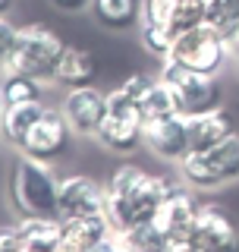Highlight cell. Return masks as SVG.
<instances>
[{
  "mask_svg": "<svg viewBox=\"0 0 239 252\" xmlns=\"http://www.w3.org/2000/svg\"><path fill=\"white\" fill-rule=\"evenodd\" d=\"M173 183L177 180L151 173L139 164H120L104 183V215L114 230L123 233L129 227L154 220Z\"/></svg>",
  "mask_w": 239,
  "mask_h": 252,
  "instance_id": "obj_1",
  "label": "cell"
},
{
  "mask_svg": "<svg viewBox=\"0 0 239 252\" xmlns=\"http://www.w3.org/2000/svg\"><path fill=\"white\" fill-rule=\"evenodd\" d=\"M6 189L16 218H60V177L54 173V164L35 161L19 152L10 164Z\"/></svg>",
  "mask_w": 239,
  "mask_h": 252,
  "instance_id": "obj_2",
  "label": "cell"
},
{
  "mask_svg": "<svg viewBox=\"0 0 239 252\" xmlns=\"http://www.w3.org/2000/svg\"><path fill=\"white\" fill-rule=\"evenodd\" d=\"M63 51H66V41L47 26H38V22L19 26L13 51H10V57H6L3 69L6 73L35 76V79H41V82H54L57 66L63 60ZM3 69H0V73H3Z\"/></svg>",
  "mask_w": 239,
  "mask_h": 252,
  "instance_id": "obj_3",
  "label": "cell"
},
{
  "mask_svg": "<svg viewBox=\"0 0 239 252\" xmlns=\"http://www.w3.org/2000/svg\"><path fill=\"white\" fill-rule=\"evenodd\" d=\"M98 145L114 155H132L145 145V117L132 94L123 92V85L107 92V117L98 129Z\"/></svg>",
  "mask_w": 239,
  "mask_h": 252,
  "instance_id": "obj_4",
  "label": "cell"
},
{
  "mask_svg": "<svg viewBox=\"0 0 239 252\" xmlns=\"http://www.w3.org/2000/svg\"><path fill=\"white\" fill-rule=\"evenodd\" d=\"M179 177L192 189H220L239 180V132L227 142L208 148V152H192L179 161Z\"/></svg>",
  "mask_w": 239,
  "mask_h": 252,
  "instance_id": "obj_5",
  "label": "cell"
},
{
  "mask_svg": "<svg viewBox=\"0 0 239 252\" xmlns=\"http://www.w3.org/2000/svg\"><path fill=\"white\" fill-rule=\"evenodd\" d=\"M230 57H233V44L227 38H220L211 26H195V29L177 35L167 60L179 63L186 69H195V73L220 76L227 69Z\"/></svg>",
  "mask_w": 239,
  "mask_h": 252,
  "instance_id": "obj_6",
  "label": "cell"
},
{
  "mask_svg": "<svg viewBox=\"0 0 239 252\" xmlns=\"http://www.w3.org/2000/svg\"><path fill=\"white\" fill-rule=\"evenodd\" d=\"M161 79L173 89V94H177V107H179L182 117H198V114H208L214 107H224V85H220V76L195 73V69H186L173 60H164Z\"/></svg>",
  "mask_w": 239,
  "mask_h": 252,
  "instance_id": "obj_7",
  "label": "cell"
},
{
  "mask_svg": "<svg viewBox=\"0 0 239 252\" xmlns=\"http://www.w3.org/2000/svg\"><path fill=\"white\" fill-rule=\"evenodd\" d=\"M73 136H76V132H73V126H69V120L63 117V110L47 104V110L41 114V120L31 126V132L26 136V142H22L19 152L29 155V158H35V161L54 164L57 158H63L69 152Z\"/></svg>",
  "mask_w": 239,
  "mask_h": 252,
  "instance_id": "obj_8",
  "label": "cell"
},
{
  "mask_svg": "<svg viewBox=\"0 0 239 252\" xmlns=\"http://www.w3.org/2000/svg\"><path fill=\"white\" fill-rule=\"evenodd\" d=\"M198 211H202V202L195 199L192 186L173 183L170 192H167V199L161 202V211H157L154 220L161 224V230L170 236L177 246H182V243H192Z\"/></svg>",
  "mask_w": 239,
  "mask_h": 252,
  "instance_id": "obj_9",
  "label": "cell"
},
{
  "mask_svg": "<svg viewBox=\"0 0 239 252\" xmlns=\"http://www.w3.org/2000/svg\"><path fill=\"white\" fill-rule=\"evenodd\" d=\"M63 117L69 120L76 136L94 139L107 117V92L94 89V85H82V89H69L63 94Z\"/></svg>",
  "mask_w": 239,
  "mask_h": 252,
  "instance_id": "obj_10",
  "label": "cell"
},
{
  "mask_svg": "<svg viewBox=\"0 0 239 252\" xmlns=\"http://www.w3.org/2000/svg\"><path fill=\"white\" fill-rule=\"evenodd\" d=\"M145 148L161 161L179 164L186 155H192L189 145V117L170 114L161 120H148L145 123Z\"/></svg>",
  "mask_w": 239,
  "mask_h": 252,
  "instance_id": "obj_11",
  "label": "cell"
},
{
  "mask_svg": "<svg viewBox=\"0 0 239 252\" xmlns=\"http://www.w3.org/2000/svg\"><path fill=\"white\" fill-rule=\"evenodd\" d=\"M57 205H60V220L104 215V183H98L89 173H66V177H60Z\"/></svg>",
  "mask_w": 239,
  "mask_h": 252,
  "instance_id": "obj_12",
  "label": "cell"
},
{
  "mask_svg": "<svg viewBox=\"0 0 239 252\" xmlns=\"http://www.w3.org/2000/svg\"><path fill=\"white\" fill-rule=\"evenodd\" d=\"M192 246L198 252H239V224L220 205H202Z\"/></svg>",
  "mask_w": 239,
  "mask_h": 252,
  "instance_id": "obj_13",
  "label": "cell"
},
{
  "mask_svg": "<svg viewBox=\"0 0 239 252\" xmlns=\"http://www.w3.org/2000/svg\"><path fill=\"white\" fill-rule=\"evenodd\" d=\"M230 136H236V120L227 107H214L208 114L189 117V145H192V152H208V148L227 142Z\"/></svg>",
  "mask_w": 239,
  "mask_h": 252,
  "instance_id": "obj_14",
  "label": "cell"
},
{
  "mask_svg": "<svg viewBox=\"0 0 239 252\" xmlns=\"http://www.w3.org/2000/svg\"><path fill=\"white\" fill-rule=\"evenodd\" d=\"M114 230V224L107 215H85V218H66L63 220V246L60 252H89L101 240H107Z\"/></svg>",
  "mask_w": 239,
  "mask_h": 252,
  "instance_id": "obj_15",
  "label": "cell"
},
{
  "mask_svg": "<svg viewBox=\"0 0 239 252\" xmlns=\"http://www.w3.org/2000/svg\"><path fill=\"white\" fill-rule=\"evenodd\" d=\"M94 76H98V60H94V54L85 51V47L66 44L54 82L69 92V89H82V85H94Z\"/></svg>",
  "mask_w": 239,
  "mask_h": 252,
  "instance_id": "obj_16",
  "label": "cell"
},
{
  "mask_svg": "<svg viewBox=\"0 0 239 252\" xmlns=\"http://www.w3.org/2000/svg\"><path fill=\"white\" fill-rule=\"evenodd\" d=\"M47 110L44 101H31V104H10L3 107V123H0V142H6L10 148L19 152L26 136L31 132V126L41 120V114Z\"/></svg>",
  "mask_w": 239,
  "mask_h": 252,
  "instance_id": "obj_17",
  "label": "cell"
},
{
  "mask_svg": "<svg viewBox=\"0 0 239 252\" xmlns=\"http://www.w3.org/2000/svg\"><path fill=\"white\" fill-rule=\"evenodd\" d=\"M19 236L26 252H60L63 246V220L60 218H19Z\"/></svg>",
  "mask_w": 239,
  "mask_h": 252,
  "instance_id": "obj_18",
  "label": "cell"
},
{
  "mask_svg": "<svg viewBox=\"0 0 239 252\" xmlns=\"http://www.w3.org/2000/svg\"><path fill=\"white\" fill-rule=\"evenodd\" d=\"M91 16L107 32H129L139 29L142 19V0H91Z\"/></svg>",
  "mask_w": 239,
  "mask_h": 252,
  "instance_id": "obj_19",
  "label": "cell"
},
{
  "mask_svg": "<svg viewBox=\"0 0 239 252\" xmlns=\"http://www.w3.org/2000/svg\"><path fill=\"white\" fill-rule=\"evenodd\" d=\"M44 85L41 79L26 76V73H0V104H31V101H44Z\"/></svg>",
  "mask_w": 239,
  "mask_h": 252,
  "instance_id": "obj_20",
  "label": "cell"
},
{
  "mask_svg": "<svg viewBox=\"0 0 239 252\" xmlns=\"http://www.w3.org/2000/svg\"><path fill=\"white\" fill-rule=\"evenodd\" d=\"M139 107H142V117L148 120H161V117H170V114H179L177 107V94H173V89L164 82L161 76H151L148 85L142 89L139 94Z\"/></svg>",
  "mask_w": 239,
  "mask_h": 252,
  "instance_id": "obj_21",
  "label": "cell"
},
{
  "mask_svg": "<svg viewBox=\"0 0 239 252\" xmlns=\"http://www.w3.org/2000/svg\"><path fill=\"white\" fill-rule=\"evenodd\" d=\"M126 252H173L177 243L170 240L157 220H148V224H139V227H129V230L120 233Z\"/></svg>",
  "mask_w": 239,
  "mask_h": 252,
  "instance_id": "obj_22",
  "label": "cell"
},
{
  "mask_svg": "<svg viewBox=\"0 0 239 252\" xmlns=\"http://www.w3.org/2000/svg\"><path fill=\"white\" fill-rule=\"evenodd\" d=\"M205 26H211L220 38L233 44L239 35V0H208Z\"/></svg>",
  "mask_w": 239,
  "mask_h": 252,
  "instance_id": "obj_23",
  "label": "cell"
},
{
  "mask_svg": "<svg viewBox=\"0 0 239 252\" xmlns=\"http://www.w3.org/2000/svg\"><path fill=\"white\" fill-rule=\"evenodd\" d=\"M205 10H208V0H177V10H173V19H170L173 35L205 26Z\"/></svg>",
  "mask_w": 239,
  "mask_h": 252,
  "instance_id": "obj_24",
  "label": "cell"
},
{
  "mask_svg": "<svg viewBox=\"0 0 239 252\" xmlns=\"http://www.w3.org/2000/svg\"><path fill=\"white\" fill-rule=\"evenodd\" d=\"M139 38H142V47H145L148 54H154V57H161V60L170 57V47L177 41V35L164 26H139Z\"/></svg>",
  "mask_w": 239,
  "mask_h": 252,
  "instance_id": "obj_25",
  "label": "cell"
},
{
  "mask_svg": "<svg viewBox=\"0 0 239 252\" xmlns=\"http://www.w3.org/2000/svg\"><path fill=\"white\" fill-rule=\"evenodd\" d=\"M173 10H177V0H142V19H139V26H164V29H170Z\"/></svg>",
  "mask_w": 239,
  "mask_h": 252,
  "instance_id": "obj_26",
  "label": "cell"
},
{
  "mask_svg": "<svg viewBox=\"0 0 239 252\" xmlns=\"http://www.w3.org/2000/svg\"><path fill=\"white\" fill-rule=\"evenodd\" d=\"M16 32H19V26H13L10 16H0V69H3V63H6V57H10V51H13Z\"/></svg>",
  "mask_w": 239,
  "mask_h": 252,
  "instance_id": "obj_27",
  "label": "cell"
},
{
  "mask_svg": "<svg viewBox=\"0 0 239 252\" xmlns=\"http://www.w3.org/2000/svg\"><path fill=\"white\" fill-rule=\"evenodd\" d=\"M0 252H26V243L19 236L16 224H3L0 227Z\"/></svg>",
  "mask_w": 239,
  "mask_h": 252,
  "instance_id": "obj_28",
  "label": "cell"
},
{
  "mask_svg": "<svg viewBox=\"0 0 239 252\" xmlns=\"http://www.w3.org/2000/svg\"><path fill=\"white\" fill-rule=\"evenodd\" d=\"M54 6H57L60 13H82L91 6V0H51Z\"/></svg>",
  "mask_w": 239,
  "mask_h": 252,
  "instance_id": "obj_29",
  "label": "cell"
},
{
  "mask_svg": "<svg viewBox=\"0 0 239 252\" xmlns=\"http://www.w3.org/2000/svg\"><path fill=\"white\" fill-rule=\"evenodd\" d=\"M89 252H126V246H123V240H120V233H110L107 240H101L94 249H89Z\"/></svg>",
  "mask_w": 239,
  "mask_h": 252,
  "instance_id": "obj_30",
  "label": "cell"
},
{
  "mask_svg": "<svg viewBox=\"0 0 239 252\" xmlns=\"http://www.w3.org/2000/svg\"><path fill=\"white\" fill-rule=\"evenodd\" d=\"M13 3H16V0H0V16H10Z\"/></svg>",
  "mask_w": 239,
  "mask_h": 252,
  "instance_id": "obj_31",
  "label": "cell"
},
{
  "mask_svg": "<svg viewBox=\"0 0 239 252\" xmlns=\"http://www.w3.org/2000/svg\"><path fill=\"white\" fill-rule=\"evenodd\" d=\"M173 252H198V249L192 246V243H182V246H177V249H173Z\"/></svg>",
  "mask_w": 239,
  "mask_h": 252,
  "instance_id": "obj_32",
  "label": "cell"
},
{
  "mask_svg": "<svg viewBox=\"0 0 239 252\" xmlns=\"http://www.w3.org/2000/svg\"><path fill=\"white\" fill-rule=\"evenodd\" d=\"M239 54V35H236V41H233V57Z\"/></svg>",
  "mask_w": 239,
  "mask_h": 252,
  "instance_id": "obj_33",
  "label": "cell"
},
{
  "mask_svg": "<svg viewBox=\"0 0 239 252\" xmlns=\"http://www.w3.org/2000/svg\"><path fill=\"white\" fill-rule=\"evenodd\" d=\"M0 123H3V104H0Z\"/></svg>",
  "mask_w": 239,
  "mask_h": 252,
  "instance_id": "obj_34",
  "label": "cell"
},
{
  "mask_svg": "<svg viewBox=\"0 0 239 252\" xmlns=\"http://www.w3.org/2000/svg\"><path fill=\"white\" fill-rule=\"evenodd\" d=\"M236 69H239V54H236Z\"/></svg>",
  "mask_w": 239,
  "mask_h": 252,
  "instance_id": "obj_35",
  "label": "cell"
}]
</instances>
